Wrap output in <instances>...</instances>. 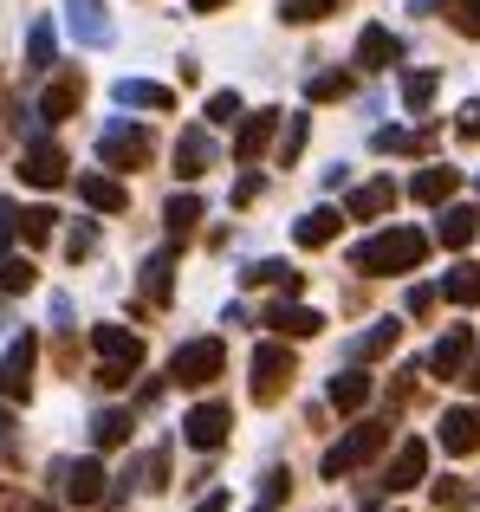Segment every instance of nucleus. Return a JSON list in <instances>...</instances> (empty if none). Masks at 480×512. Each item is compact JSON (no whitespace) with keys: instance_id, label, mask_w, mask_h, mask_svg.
<instances>
[{"instance_id":"obj_1","label":"nucleus","mask_w":480,"mask_h":512,"mask_svg":"<svg viewBox=\"0 0 480 512\" xmlns=\"http://www.w3.org/2000/svg\"><path fill=\"white\" fill-rule=\"evenodd\" d=\"M429 260V234L422 227H383V234L357 240L351 247V266L364 279H396V273H416Z\"/></svg>"},{"instance_id":"obj_2","label":"nucleus","mask_w":480,"mask_h":512,"mask_svg":"<svg viewBox=\"0 0 480 512\" xmlns=\"http://www.w3.org/2000/svg\"><path fill=\"white\" fill-rule=\"evenodd\" d=\"M91 350H98V383L104 389H124L130 376L143 370V338L124 325H98L91 331Z\"/></svg>"},{"instance_id":"obj_3","label":"nucleus","mask_w":480,"mask_h":512,"mask_svg":"<svg viewBox=\"0 0 480 512\" xmlns=\"http://www.w3.org/2000/svg\"><path fill=\"white\" fill-rule=\"evenodd\" d=\"M383 448H390V422H351V435H344L338 448L318 461V474H325V480H344V474H357V467H370Z\"/></svg>"},{"instance_id":"obj_4","label":"nucleus","mask_w":480,"mask_h":512,"mask_svg":"<svg viewBox=\"0 0 480 512\" xmlns=\"http://www.w3.org/2000/svg\"><path fill=\"white\" fill-rule=\"evenodd\" d=\"M292 376H299V357H292V344L266 338L260 350H253V376H247V389H253V402H260V409H273V402L286 396Z\"/></svg>"},{"instance_id":"obj_5","label":"nucleus","mask_w":480,"mask_h":512,"mask_svg":"<svg viewBox=\"0 0 480 512\" xmlns=\"http://www.w3.org/2000/svg\"><path fill=\"white\" fill-rule=\"evenodd\" d=\"M98 163L104 169H150L156 163V137L143 124H130V117H117V124H104V137H98Z\"/></svg>"},{"instance_id":"obj_6","label":"nucleus","mask_w":480,"mask_h":512,"mask_svg":"<svg viewBox=\"0 0 480 512\" xmlns=\"http://www.w3.org/2000/svg\"><path fill=\"white\" fill-rule=\"evenodd\" d=\"M52 487H59L72 506H85V512H98V506H117V493H111V474H104V461H52Z\"/></svg>"},{"instance_id":"obj_7","label":"nucleus","mask_w":480,"mask_h":512,"mask_svg":"<svg viewBox=\"0 0 480 512\" xmlns=\"http://www.w3.org/2000/svg\"><path fill=\"white\" fill-rule=\"evenodd\" d=\"M221 370H228V344L221 338H189L169 357V383H182V389H208Z\"/></svg>"},{"instance_id":"obj_8","label":"nucleus","mask_w":480,"mask_h":512,"mask_svg":"<svg viewBox=\"0 0 480 512\" xmlns=\"http://www.w3.org/2000/svg\"><path fill=\"white\" fill-rule=\"evenodd\" d=\"M33 357H39V338H33V331H20V338L7 344V357H0V396H7V402L33 396Z\"/></svg>"},{"instance_id":"obj_9","label":"nucleus","mask_w":480,"mask_h":512,"mask_svg":"<svg viewBox=\"0 0 480 512\" xmlns=\"http://www.w3.org/2000/svg\"><path fill=\"white\" fill-rule=\"evenodd\" d=\"M228 428H234L228 402H195L189 422H182V441H189V448H202V454H215L221 441H228Z\"/></svg>"},{"instance_id":"obj_10","label":"nucleus","mask_w":480,"mask_h":512,"mask_svg":"<svg viewBox=\"0 0 480 512\" xmlns=\"http://www.w3.org/2000/svg\"><path fill=\"white\" fill-rule=\"evenodd\" d=\"M78 104H85V72H78V65H59V72L46 78V98H39V117L65 124V117H78Z\"/></svg>"},{"instance_id":"obj_11","label":"nucleus","mask_w":480,"mask_h":512,"mask_svg":"<svg viewBox=\"0 0 480 512\" xmlns=\"http://www.w3.org/2000/svg\"><path fill=\"white\" fill-rule=\"evenodd\" d=\"M422 474H429V441H416V435H409L403 448H396V461L383 467V480H377V487H383V493H416V487H422Z\"/></svg>"},{"instance_id":"obj_12","label":"nucleus","mask_w":480,"mask_h":512,"mask_svg":"<svg viewBox=\"0 0 480 512\" xmlns=\"http://www.w3.org/2000/svg\"><path fill=\"white\" fill-rule=\"evenodd\" d=\"M65 169H72V163H65L59 143H46V137L26 143V156H20V182H26V188H59Z\"/></svg>"},{"instance_id":"obj_13","label":"nucleus","mask_w":480,"mask_h":512,"mask_svg":"<svg viewBox=\"0 0 480 512\" xmlns=\"http://www.w3.org/2000/svg\"><path fill=\"white\" fill-rule=\"evenodd\" d=\"M260 325H273L279 338H318V331H325V318H318L312 305H299V299H273L260 312Z\"/></svg>"},{"instance_id":"obj_14","label":"nucleus","mask_w":480,"mask_h":512,"mask_svg":"<svg viewBox=\"0 0 480 512\" xmlns=\"http://www.w3.org/2000/svg\"><path fill=\"white\" fill-rule=\"evenodd\" d=\"M279 117H286V111H253L247 124H240V137H234V163H240V169H253L266 150H273V130H279Z\"/></svg>"},{"instance_id":"obj_15","label":"nucleus","mask_w":480,"mask_h":512,"mask_svg":"<svg viewBox=\"0 0 480 512\" xmlns=\"http://www.w3.org/2000/svg\"><path fill=\"white\" fill-rule=\"evenodd\" d=\"M468 357H474V325H455L442 344L429 350V370L442 376V383H461V370H468Z\"/></svg>"},{"instance_id":"obj_16","label":"nucleus","mask_w":480,"mask_h":512,"mask_svg":"<svg viewBox=\"0 0 480 512\" xmlns=\"http://www.w3.org/2000/svg\"><path fill=\"white\" fill-rule=\"evenodd\" d=\"M357 65H364V72H390V65H403V39H396L390 26H364V33H357Z\"/></svg>"},{"instance_id":"obj_17","label":"nucleus","mask_w":480,"mask_h":512,"mask_svg":"<svg viewBox=\"0 0 480 512\" xmlns=\"http://www.w3.org/2000/svg\"><path fill=\"white\" fill-rule=\"evenodd\" d=\"M65 26H72L78 46H104V39H111V13H104V0H65Z\"/></svg>"},{"instance_id":"obj_18","label":"nucleus","mask_w":480,"mask_h":512,"mask_svg":"<svg viewBox=\"0 0 480 512\" xmlns=\"http://www.w3.org/2000/svg\"><path fill=\"white\" fill-rule=\"evenodd\" d=\"M208 163H215V137H208V124H189L176 143V175L195 182V175H208Z\"/></svg>"},{"instance_id":"obj_19","label":"nucleus","mask_w":480,"mask_h":512,"mask_svg":"<svg viewBox=\"0 0 480 512\" xmlns=\"http://www.w3.org/2000/svg\"><path fill=\"white\" fill-rule=\"evenodd\" d=\"M455 188H461V169L429 163L416 182H409V201H422V208H442V201H455Z\"/></svg>"},{"instance_id":"obj_20","label":"nucleus","mask_w":480,"mask_h":512,"mask_svg":"<svg viewBox=\"0 0 480 512\" xmlns=\"http://www.w3.org/2000/svg\"><path fill=\"white\" fill-rule=\"evenodd\" d=\"M78 195H85V208H98V214H124L130 208V188L117 182V175H78Z\"/></svg>"},{"instance_id":"obj_21","label":"nucleus","mask_w":480,"mask_h":512,"mask_svg":"<svg viewBox=\"0 0 480 512\" xmlns=\"http://www.w3.org/2000/svg\"><path fill=\"white\" fill-rule=\"evenodd\" d=\"M240 279H247V286H266V292H279V299H299V286H305V279L292 273L286 260H253Z\"/></svg>"},{"instance_id":"obj_22","label":"nucleus","mask_w":480,"mask_h":512,"mask_svg":"<svg viewBox=\"0 0 480 512\" xmlns=\"http://www.w3.org/2000/svg\"><path fill=\"white\" fill-rule=\"evenodd\" d=\"M338 227H344L338 208H312V214H299V221H292V240H299V247H331V240H338Z\"/></svg>"},{"instance_id":"obj_23","label":"nucleus","mask_w":480,"mask_h":512,"mask_svg":"<svg viewBox=\"0 0 480 512\" xmlns=\"http://www.w3.org/2000/svg\"><path fill=\"white\" fill-rule=\"evenodd\" d=\"M442 448L448 454H474L480 448V409H448L442 415Z\"/></svg>"},{"instance_id":"obj_24","label":"nucleus","mask_w":480,"mask_h":512,"mask_svg":"<svg viewBox=\"0 0 480 512\" xmlns=\"http://www.w3.org/2000/svg\"><path fill=\"white\" fill-rule=\"evenodd\" d=\"M117 104H137V111H176V91L156 85V78H124V85H117Z\"/></svg>"},{"instance_id":"obj_25","label":"nucleus","mask_w":480,"mask_h":512,"mask_svg":"<svg viewBox=\"0 0 480 512\" xmlns=\"http://www.w3.org/2000/svg\"><path fill=\"white\" fill-rule=\"evenodd\" d=\"M474 234H480V208H461V201L442 214V227H435V240H442V247H455V253L468 247Z\"/></svg>"},{"instance_id":"obj_26","label":"nucleus","mask_w":480,"mask_h":512,"mask_svg":"<svg viewBox=\"0 0 480 512\" xmlns=\"http://www.w3.org/2000/svg\"><path fill=\"white\" fill-rule=\"evenodd\" d=\"M364 402H370V376H357V370L331 376V409L338 415H364Z\"/></svg>"},{"instance_id":"obj_27","label":"nucleus","mask_w":480,"mask_h":512,"mask_svg":"<svg viewBox=\"0 0 480 512\" xmlns=\"http://www.w3.org/2000/svg\"><path fill=\"white\" fill-rule=\"evenodd\" d=\"M169 273H176V247H169V253H150V260H143V299L163 305L169 292H176V279H169Z\"/></svg>"},{"instance_id":"obj_28","label":"nucleus","mask_w":480,"mask_h":512,"mask_svg":"<svg viewBox=\"0 0 480 512\" xmlns=\"http://www.w3.org/2000/svg\"><path fill=\"white\" fill-rule=\"evenodd\" d=\"M442 299H448V305H468V312L480 305V266H474V260H461L455 273L442 279Z\"/></svg>"},{"instance_id":"obj_29","label":"nucleus","mask_w":480,"mask_h":512,"mask_svg":"<svg viewBox=\"0 0 480 512\" xmlns=\"http://www.w3.org/2000/svg\"><path fill=\"white\" fill-rule=\"evenodd\" d=\"M390 208H396V182H364L351 195V214H357V221H377V214H390Z\"/></svg>"},{"instance_id":"obj_30","label":"nucleus","mask_w":480,"mask_h":512,"mask_svg":"<svg viewBox=\"0 0 480 512\" xmlns=\"http://www.w3.org/2000/svg\"><path fill=\"white\" fill-rule=\"evenodd\" d=\"M26 65H33V72H52V65H59V33H52V20H39L33 33H26Z\"/></svg>"},{"instance_id":"obj_31","label":"nucleus","mask_w":480,"mask_h":512,"mask_svg":"<svg viewBox=\"0 0 480 512\" xmlns=\"http://www.w3.org/2000/svg\"><path fill=\"white\" fill-rule=\"evenodd\" d=\"M91 441H98V454L124 448V441H130V415L124 409H98V415H91Z\"/></svg>"},{"instance_id":"obj_32","label":"nucleus","mask_w":480,"mask_h":512,"mask_svg":"<svg viewBox=\"0 0 480 512\" xmlns=\"http://www.w3.org/2000/svg\"><path fill=\"white\" fill-rule=\"evenodd\" d=\"M396 338H403V325H396V318H377V325H370L364 338H357V357H364V363L390 357V350H396Z\"/></svg>"},{"instance_id":"obj_33","label":"nucleus","mask_w":480,"mask_h":512,"mask_svg":"<svg viewBox=\"0 0 480 512\" xmlns=\"http://www.w3.org/2000/svg\"><path fill=\"white\" fill-rule=\"evenodd\" d=\"M351 85H357V72H318V78H305V98L338 104V98H351Z\"/></svg>"},{"instance_id":"obj_34","label":"nucleus","mask_w":480,"mask_h":512,"mask_svg":"<svg viewBox=\"0 0 480 512\" xmlns=\"http://www.w3.org/2000/svg\"><path fill=\"white\" fill-rule=\"evenodd\" d=\"M163 480H169V454H163V448H156V454H137V461H130V487H137V493H156Z\"/></svg>"},{"instance_id":"obj_35","label":"nucleus","mask_w":480,"mask_h":512,"mask_svg":"<svg viewBox=\"0 0 480 512\" xmlns=\"http://www.w3.org/2000/svg\"><path fill=\"white\" fill-rule=\"evenodd\" d=\"M52 227H59V214H52V208H26L20 221H13V234H20L26 247H46V240H52Z\"/></svg>"},{"instance_id":"obj_36","label":"nucleus","mask_w":480,"mask_h":512,"mask_svg":"<svg viewBox=\"0 0 480 512\" xmlns=\"http://www.w3.org/2000/svg\"><path fill=\"white\" fill-rule=\"evenodd\" d=\"M163 221H169V234L182 240L195 221H202V201H195V195H169V201H163Z\"/></svg>"},{"instance_id":"obj_37","label":"nucleus","mask_w":480,"mask_h":512,"mask_svg":"<svg viewBox=\"0 0 480 512\" xmlns=\"http://www.w3.org/2000/svg\"><path fill=\"white\" fill-rule=\"evenodd\" d=\"M286 493H292V474H286V467H266V487L253 493V512H279Z\"/></svg>"},{"instance_id":"obj_38","label":"nucleus","mask_w":480,"mask_h":512,"mask_svg":"<svg viewBox=\"0 0 480 512\" xmlns=\"http://www.w3.org/2000/svg\"><path fill=\"white\" fill-rule=\"evenodd\" d=\"M338 13V0H286L279 7V20H292V26H318V20H331Z\"/></svg>"},{"instance_id":"obj_39","label":"nucleus","mask_w":480,"mask_h":512,"mask_svg":"<svg viewBox=\"0 0 480 512\" xmlns=\"http://www.w3.org/2000/svg\"><path fill=\"white\" fill-rule=\"evenodd\" d=\"M305 130H312V117H286V130H279V169H292V163H299Z\"/></svg>"},{"instance_id":"obj_40","label":"nucleus","mask_w":480,"mask_h":512,"mask_svg":"<svg viewBox=\"0 0 480 512\" xmlns=\"http://www.w3.org/2000/svg\"><path fill=\"white\" fill-rule=\"evenodd\" d=\"M33 286V260H13V253H0V292H26Z\"/></svg>"},{"instance_id":"obj_41","label":"nucleus","mask_w":480,"mask_h":512,"mask_svg":"<svg viewBox=\"0 0 480 512\" xmlns=\"http://www.w3.org/2000/svg\"><path fill=\"white\" fill-rule=\"evenodd\" d=\"M429 98H435V72H403V104L409 111H422Z\"/></svg>"},{"instance_id":"obj_42","label":"nucleus","mask_w":480,"mask_h":512,"mask_svg":"<svg viewBox=\"0 0 480 512\" xmlns=\"http://www.w3.org/2000/svg\"><path fill=\"white\" fill-rule=\"evenodd\" d=\"M448 26H455L461 39H480V0H455V7H448Z\"/></svg>"},{"instance_id":"obj_43","label":"nucleus","mask_w":480,"mask_h":512,"mask_svg":"<svg viewBox=\"0 0 480 512\" xmlns=\"http://www.w3.org/2000/svg\"><path fill=\"white\" fill-rule=\"evenodd\" d=\"M234 117H240V91H215V98H208V130L234 124Z\"/></svg>"},{"instance_id":"obj_44","label":"nucleus","mask_w":480,"mask_h":512,"mask_svg":"<svg viewBox=\"0 0 480 512\" xmlns=\"http://www.w3.org/2000/svg\"><path fill=\"white\" fill-rule=\"evenodd\" d=\"M0 461H20V422L0 409Z\"/></svg>"},{"instance_id":"obj_45","label":"nucleus","mask_w":480,"mask_h":512,"mask_svg":"<svg viewBox=\"0 0 480 512\" xmlns=\"http://www.w3.org/2000/svg\"><path fill=\"white\" fill-rule=\"evenodd\" d=\"M91 247H98V227H91V221H78V227H72V240H65V253H72V260H85Z\"/></svg>"},{"instance_id":"obj_46","label":"nucleus","mask_w":480,"mask_h":512,"mask_svg":"<svg viewBox=\"0 0 480 512\" xmlns=\"http://www.w3.org/2000/svg\"><path fill=\"white\" fill-rule=\"evenodd\" d=\"M455 130H461V137H468V143H480V98H468V104H461Z\"/></svg>"},{"instance_id":"obj_47","label":"nucleus","mask_w":480,"mask_h":512,"mask_svg":"<svg viewBox=\"0 0 480 512\" xmlns=\"http://www.w3.org/2000/svg\"><path fill=\"white\" fill-rule=\"evenodd\" d=\"M253 201H260V169H247L234 182V208H253Z\"/></svg>"},{"instance_id":"obj_48","label":"nucleus","mask_w":480,"mask_h":512,"mask_svg":"<svg viewBox=\"0 0 480 512\" xmlns=\"http://www.w3.org/2000/svg\"><path fill=\"white\" fill-rule=\"evenodd\" d=\"M435 506L455 512V506H461V480H442V487H435Z\"/></svg>"},{"instance_id":"obj_49","label":"nucleus","mask_w":480,"mask_h":512,"mask_svg":"<svg viewBox=\"0 0 480 512\" xmlns=\"http://www.w3.org/2000/svg\"><path fill=\"white\" fill-rule=\"evenodd\" d=\"M409 312H416V318L435 312V286H416V292H409Z\"/></svg>"},{"instance_id":"obj_50","label":"nucleus","mask_w":480,"mask_h":512,"mask_svg":"<svg viewBox=\"0 0 480 512\" xmlns=\"http://www.w3.org/2000/svg\"><path fill=\"white\" fill-rule=\"evenodd\" d=\"M461 383H468L474 396H480V357H468V370H461Z\"/></svg>"},{"instance_id":"obj_51","label":"nucleus","mask_w":480,"mask_h":512,"mask_svg":"<svg viewBox=\"0 0 480 512\" xmlns=\"http://www.w3.org/2000/svg\"><path fill=\"white\" fill-rule=\"evenodd\" d=\"M195 512H228V493H208V500L195 506Z\"/></svg>"},{"instance_id":"obj_52","label":"nucleus","mask_w":480,"mask_h":512,"mask_svg":"<svg viewBox=\"0 0 480 512\" xmlns=\"http://www.w3.org/2000/svg\"><path fill=\"white\" fill-rule=\"evenodd\" d=\"M189 7H195V13H215V7H228V0H189Z\"/></svg>"},{"instance_id":"obj_53","label":"nucleus","mask_w":480,"mask_h":512,"mask_svg":"<svg viewBox=\"0 0 480 512\" xmlns=\"http://www.w3.org/2000/svg\"><path fill=\"white\" fill-rule=\"evenodd\" d=\"M0 325H7V312H0Z\"/></svg>"},{"instance_id":"obj_54","label":"nucleus","mask_w":480,"mask_h":512,"mask_svg":"<svg viewBox=\"0 0 480 512\" xmlns=\"http://www.w3.org/2000/svg\"><path fill=\"white\" fill-rule=\"evenodd\" d=\"M338 7H344V0H338Z\"/></svg>"}]
</instances>
